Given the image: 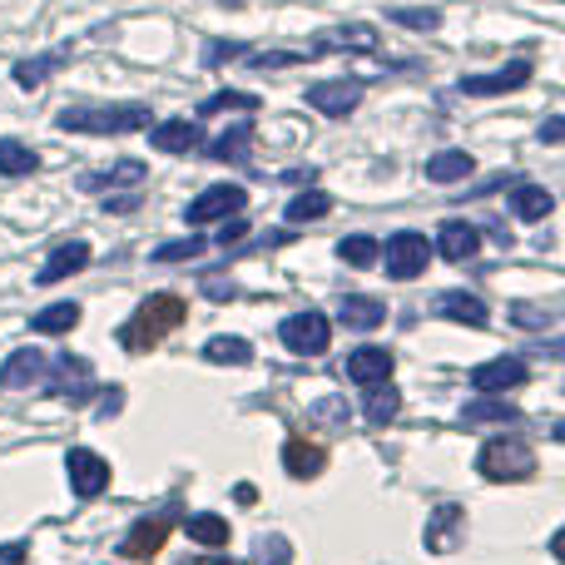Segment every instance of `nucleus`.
Segmentation results:
<instances>
[{
    "instance_id": "f257e3e1",
    "label": "nucleus",
    "mask_w": 565,
    "mask_h": 565,
    "mask_svg": "<svg viewBox=\"0 0 565 565\" xmlns=\"http://www.w3.org/2000/svg\"><path fill=\"white\" fill-rule=\"evenodd\" d=\"M179 322H184V298H179V292H149V298L135 308V318L119 328V348L149 352L159 338H169Z\"/></svg>"
},
{
    "instance_id": "f03ea898",
    "label": "nucleus",
    "mask_w": 565,
    "mask_h": 565,
    "mask_svg": "<svg viewBox=\"0 0 565 565\" xmlns=\"http://www.w3.org/2000/svg\"><path fill=\"white\" fill-rule=\"evenodd\" d=\"M60 129L65 135H135V129H149V109L145 105L60 109Z\"/></svg>"
},
{
    "instance_id": "7ed1b4c3",
    "label": "nucleus",
    "mask_w": 565,
    "mask_h": 565,
    "mask_svg": "<svg viewBox=\"0 0 565 565\" xmlns=\"http://www.w3.org/2000/svg\"><path fill=\"white\" fill-rule=\"evenodd\" d=\"M382 268H387V278L407 282V278H422L431 264V244L422 234H412V228H402V234L387 238V248H382Z\"/></svg>"
},
{
    "instance_id": "20e7f679",
    "label": "nucleus",
    "mask_w": 565,
    "mask_h": 565,
    "mask_svg": "<svg viewBox=\"0 0 565 565\" xmlns=\"http://www.w3.org/2000/svg\"><path fill=\"white\" fill-rule=\"evenodd\" d=\"M477 471L487 481H526L536 471V457H531L526 441H487V451L477 457Z\"/></svg>"
},
{
    "instance_id": "39448f33",
    "label": "nucleus",
    "mask_w": 565,
    "mask_h": 565,
    "mask_svg": "<svg viewBox=\"0 0 565 565\" xmlns=\"http://www.w3.org/2000/svg\"><path fill=\"white\" fill-rule=\"evenodd\" d=\"M278 338H282V348L298 352V358H318V352H328L332 328L322 312H292V318L278 328Z\"/></svg>"
},
{
    "instance_id": "423d86ee",
    "label": "nucleus",
    "mask_w": 565,
    "mask_h": 565,
    "mask_svg": "<svg viewBox=\"0 0 565 565\" xmlns=\"http://www.w3.org/2000/svg\"><path fill=\"white\" fill-rule=\"evenodd\" d=\"M244 209H248V189L214 184V189H204V194H199L194 204L184 209V218L194 228H204V224H218V218H228V214H244Z\"/></svg>"
},
{
    "instance_id": "0eeeda50",
    "label": "nucleus",
    "mask_w": 565,
    "mask_h": 565,
    "mask_svg": "<svg viewBox=\"0 0 565 565\" xmlns=\"http://www.w3.org/2000/svg\"><path fill=\"white\" fill-rule=\"evenodd\" d=\"M89 392H95L89 362H85V358H75V352H65V358L55 362V372H50V397L70 402V407H85Z\"/></svg>"
},
{
    "instance_id": "6e6552de",
    "label": "nucleus",
    "mask_w": 565,
    "mask_h": 565,
    "mask_svg": "<svg viewBox=\"0 0 565 565\" xmlns=\"http://www.w3.org/2000/svg\"><path fill=\"white\" fill-rule=\"evenodd\" d=\"M362 99V79H322V85H308V105L328 119H348Z\"/></svg>"
},
{
    "instance_id": "1a4fd4ad",
    "label": "nucleus",
    "mask_w": 565,
    "mask_h": 565,
    "mask_svg": "<svg viewBox=\"0 0 565 565\" xmlns=\"http://www.w3.org/2000/svg\"><path fill=\"white\" fill-rule=\"evenodd\" d=\"M65 467H70V487H75V497H99V491L109 487V461L105 457H95V451H85V447H75L65 457Z\"/></svg>"
},
{
    "instance_id": "9d476101",
    "label": "nucleus",
    "mask_w": 565,
    "mask_h": 565,
    "mask_svg": "<svg viewBox=\"0 0 565 565\" xmlns=\"http://www.w3.org/2000/svg\"><path fill=\"white\" fill-rule=\"evenodd\" d=\"M531 79V60H511V65H501L497 75H467L461 79V95L481 99V95H511V89H521Z\"/></svg>"
},
{
    "instance_id": "9b49d317",
    "label": "nucleus",
    "mask_w": 565,
    "mask_h": 565,
    "mask_svg": "<svg viewBox=\"0 0 565 565\" xmlns=\"http://www.w3.org/2000/svg\"><path fill=\"white\" fill-rule=\"evenodd\" d=\"M477 248H481V234L467 218H447V224L437 228V254L447 258V264H467V258H477Z\"/></svg>"
},
{
    "instance_id": "f8f14e48",
    "label": "nucleus",
    "mask_w": 565,
    "mask_h": 565,
    "mask_svg": "<svg viewBox=\"0 0 565 565\" xmlns=\"http://www.w3.org/2000/svg\"><path fill=\"white\" fill-rule=\"evenodd\" d=\"M149 145H154L159 154H194V149L204 145V129H199L194 119H169V125L149 129Z\"/></svg>"
},
{
    "instance_id": "ddd939ff",
    "label": "nucleus",
    "mask_w": 565,
    "mask_h": 565,
    "mask_svg": "<svg viewBox=\"0 0 565 565\" xmlns=\"http://www.w3.org/2000/svg\"><path fill=\"white\" fill-rule=\"evenodd\" d=\"M164 541H169V521L164 516H149V521H139L125 541H119V556H125V561H149V556H159V551H164Z\"/></svg>"
},
{
    "instance_id": "4468645a",
    "label": "nucleus",
    "mask_w": 565,
    "mask_h": 565,
    "mask_svg": "<svg viewBox=\"0 0 565 565\" xmlns=\"http://www.w3.org/2000/svg\"><path fill=\"white\" fill-rule=\"evenodd\" d=\"M322 467H328V451H322L318 441L288 437V447H282V471H288V477L312 481V477H322Z\"/></svg>"
},
{
    "instance_id": "2eb2a0df",
    "label": "nucleus",
    "mask_w": 565,
    "mask_h": 565,
    "mask_svg": "<svg viewBox=\"0 0 565 565\" xmlns=\"http://www.w3.org/2000/svg\"><path fill=\"white\" fill-rule=\"evenodd\" d=\"M526 382V362L521 358H497V362H487V367H477L471 372V387L477 392H511V387H521Z\"/></svg>"
},
{
    "instance_id": "dca6fc26",
    "label": "nucleus",
    "mask_w": 565,
    "mask_h": 565,
    "mask_svg": "<svg viewBox=\"0 0 565 565\" xmlns=\"http://www.w3.org/2000/svg\"><path fill=\"white\" fill-rule=\"evenodd\" d=\"M348 372L352 382H358V387H377V382H387L392 377V352L387 348H358L348 358Z\"/></svg>"
},
{
    "instance_id": "f3484780",
    "label": "nucleus",
    "mask_w": 565,
    "mask_h": 565,
    "mask_svg": "<svg viewBox=\"0 0 565 565\" xmlns=\"http://www.w3.org/2000/svg\"><path fill=\"white\" fill-rule=\"evenodd\" d=\"M45 372H50L45 352H40V348H20V352H10V358H6V372H0V382L20 392V387H35Z\"/></svg>"
},
{
    "instance_id": "a211bd4d",
    "label": "nucleus",
    "mask_w": 565,
    "mask_h": 565,
    "mask_svg": "<svg viewBox=\"0 0 565 565\" xmlns=\"http://www.w3.org/2000/svg\"><path fill=\"white\" fill-rule=\"evenodd\" d=\"M79 268H89V244H79V238H70V244H60L55 254L45 258V268H40L35 278L50 288V282H60V278H75Z\"/></svg>"
},
{
    "instance_id": "6ab92c4d",
    "label": "nucleus",
    "mask_w": 565,
    "mask_h": 565,
    "mask_svg": "<svg viewBox=\"0 0 565 565\" xmlns=\"http://www.w3.org/2000/svg\"><path fill=\"white\" fill-rule=\"evenodd\" d=\"M461 546V507H437L427 521V551L431 556H447Z\"/></svg>"
},
{
    "instance_id": "aec40b11",
    "label": "nucleus",
    "mask_w": 565,
    "mask_h": 565,
    "mask_svg": "<svg viewBox=\"0 0 565 565\" xmlns=\"http://www.w3.org/2000/svg\"><path fill=\"white\" fill-rule=\"evenodd\" d=\"M431 308H437L441 318H451V322H467V328H487V302H481L477 292L451 288V292H441Z\"/></svg>"
},
{
    "instance_id": "412c9836",
    "label": "nucleus",
    "mask_w": 565,
    "mask_h": 565,
    "mask_svg": "<svg viewBox=\"0 0 565 565\" xmlns=\"http://www.w3.org/2000/svg\"><path fill=\"white\" fill-rule=\"evenodd\" d=\"M139 179H145V164H139V159H119V164L99 169V174H85L79 189H85V194H105V189H129V184H139Z\"/></svg>"
},
{
    "instance_id": "4be33fe9",
    "label": "nucleus",
    "mask_w": 565,
    "mask_h": 565,
    "mask_svg": "<svg viewBox=\"0 0 565 565\" xmlns=\"http://www.w3.org/2000/svg\"><path fill=\"white\" fill-rule=\"evenodd\" d=\"M338 318H342V328H352V332H372L382 318H387V308H382L377 298L348 292V298H342V308H338Z\"/></svg>"
},
{
    "instance_id": "5701e85b",
    "label": "nucleus",
    "mask_w": 565,
    "mask_h": 565,
    "mask_svg": "<svg viewBox=\"0 0 565 565\" xmlns=\"http://www.w3.org/2000/svg\"><path fill=\"white\" fill-rule=\"evenodd\" d=\"M471 169H477V159H471L467 149H441V154L427 159V179H431V184H461Z\"/></svg>"
},
{
    "instance_id": "b1692460",
    "label": "nucleus",
    "mask_w": 565,
    "mask_h": 565,
    "mask_svg": "<svg viewBox=\"0 0 565 565\" xmlns=\"http://www.w3.org/2000/svg\"><path fill=\"white\" fill-rule=\"evenodd\" d=\"M402 412V392L392 387V382H377V387H367V397H362V417L372 422V427H387V422H397Z\"/></svg>"
},
{
    "instance_id": "393cba45",
    "label": "nucleus",
    "mask_w": 565,
    "mask_h": 565,
    "mask_svg": "<svg viewBox=\"0 0 565 565\" xmlns=\"http://www.w3.org/2000/svg\"><path fill=\"white\" fill-rule=\"evenodd\" d=\"M551 209H556V199H551V189H541V184H516V194H511V214L526 218V224L551 218Z\"/></svg>"
},
{
    "instance_id": "a878e982",
    "label": "nucleus",
    "mask_w": 565,
    "mask_h": 565,
    "mask_svg": "<svg viewBox=\"0 0 565 565\" xmlns=\"http://www.w3.org/2000/svg\"><path fill=\"white\" fill-rule=\"evenodd\" d=\"M248 139H254V119H238L234 129H224V135L209 145V159H224V164H244V159H248Z\"/></svg>"
},
{
    "instance_id": "bb28decb",
    "label": "nucleus",
    "mask_w": 565,
    "mask_h": 565,
    "mask_svg": "<svg viewBox=\"0 0 565 565\" xmlns=\"http://www.w3.org/2000/svg\"><path fill=\"white\" fill-rule=\"evenodd\" d=\"M40 169V154L30 145H20V139H0V174L6 179H25Z\"/></svg>"
},
{
    "instance_id": "cd10ccee",
    "label": "nucleus",
    "mask_w": 565,
    "mask_h": 565,
    "mask_svg": "<svg viewBox=\"0 0 565 565\" xmlns=\"http://www.w3.org/2000/svg\"><path fill=\"white\" fill-rule=\"evenodd\" d=\"M184 531L199 541V546H209V551H224V546H228V521H224V516H209V511L189 516Z\"/></svg>"
},
{
    "instance_id": "c85d7f7f",
    "label": "nucleus",
    "mask_w": 565,
    "mask_h": 565,
    "mask_svg": "<svg viewBox=\"0 0 565 565\" xmlns=\"http://www.w3.org/2000/svg\"><path fill=\"white\" fill-rule=\"evenodd\" d=\"M224 109H244V115H258L264 109V99L248 95V89H218V95H209L204 105H199V115H224Z\"/></svg>"
},
{
    "instance_id": "c756f323",
    "label": "nucleus",
    "mask_w": 565,
    "mask_h": 565,
    "mask_svg": "<svg viewBox=\"0 0 565 565\" xmlns=\"http://www.w3.org/2000/svg\"><path fill=\"white\" fill-rule=\"evenodd\" d=\"M204 358L218 362V367H228V362H248V358H254V342H248V338H228V332H224V338H209L204 342Z\"/></svg>"
},
{
    "instance_id": "7c9ffc66",
    "label": "nucleus",
    "mask_w": 565,
    "mask_h": 565,
    "mask_svg": "<svg viewBox=\"0 0 565 565\" xmlns=\"http://www.w3.org/2000/svg\"><path fill=\"white\" fill-rule=\"evenodd\" d=\"M65 65V55H35V60H20L15 65V85L20 89H35V85H45L55 70Z\"/></svg>"
},
{
    "instance_id": "2f4dec72",
    "label": "nucleus",
    "mask_w": 565,
    "mask_h": 565,
    "mask_svg": "<svg viewBox=\"0 0 565 565\" xmlns=\"http://www.w3.org/2000/svg\"><path fill=\"white\" fill-rule=\"evenodd\" d=\"M377 254H382L377 238H367V234H348V238L338 244V258H342L348 268H372V264H377Z\"/></svg>"
},
{
    "instance_id": "473e14b6",
    "label": "nucleus",
    "mask_w": 565,
    "mask_h": 565,
    "mask_svg": "<svg viewBox=\"0 0 565 565\" xmlns=\"http://www.w3.org/2000/svg\"><path fill=\"white\" fill-rule=\"evenodd\" d=\"M79 322V302H50V308L35 312V322L30 328L35 332H70Z\"/></svg>"
},
{
    "instance_id": "72a5a7b5",
    "label": "nucleus",
    "mask_w": 565,
    "mask_h": 565,
    "mask_svg": "<svg viewBox=\"0 0 565 565\" xmlns=\"http://www.w3.org/2000/svg\"><path fill=\"white\" fill-rule=\"evenodd\" d=\"M332 214V199L322 194V189H308V194L288 199V224H312V218Z\"/></svg>"
},
{
    "instance_id": "f704fd0d",
    "label": "nucleus",
    "mask_w": 565,
    "mask_h": 565,
    "mask_svg": "<svg viewBox=\"0 0 565 565\" xmlns=\"http://www.w3.org/2000/svg\"><path fill=\"white\" fill-rule=\"evenodd\" d=\"M254 565H292V546H288V536L268 531V536L254 546Z\"/></svg>"
},
{
    "instance_id": "c9c22d12",
    "label": "nucleus",
    "mask_w": 565,
    "mask_h": 565,
    "mask_svg": "<svg viewBox=\"0 0 565 565\" xmlns=\"http://www.w3.org/2000/svg\"><path fill=\"white\" fill-rule=\"evenodd\" d=\"M467 422H516L521 412L511 407V402H491V397H481V402H467Z\"/></svg>"
},
{
    "instance_id": "e433bc0d",
    "label": "nucleus",
    "mask_w": 565,
    "mask_h": 565,
    "mask_svg": "<svg viewBox=\"0 0 565 565\" xmlns=\"http://www.w3.org/2000/svg\"><path fill=\"white\" fill-rule=\"evenodd\" d=\"M204 238H179V244H159L154 248V264H184V258H199L204 254Z\"/></svg>"
},
{
    "instance_id": "4c0bfd02",
    "label": "nucleus",
    "mask_w": 565,
    "mask_h": 565,
    "mask_svg": "<svg viewBox=\"0 0 565 565\" xmlns=\"http://www.w3.org/2000/svg\"><path fill=\"white\" fill-rule=\"evenodd\" d=\"M392 20H397V25H407V30H437L441 25V10H431V6L407 10V6H397V10H392Z\"/></svg>"
},
{
    "instance_id": "58836bf2",
    "label": "nucleus",
    "mask_w": 565,
    "mask_h": 565,
    "mask_svg": "<svg viewBox=\"0 0 565 565\" xmlns=\"http://www.w3.org/2000/svg\"><path fill=\"white\" fill-rule=\"evenodd\" d=\"M312 60V50H268V55H248L254 70H282V65H302Z\"/></svg>"
},
{
    "instance_id": "ea45409f",
    "label": "nucleus",
    "mask_w": 565,
    "mask_h": 565,
    "mask_svg": "<svg viewBox=\"0 0 565 565\" xmlns=\"http://www.w3.org/2000/svg\"><path fill=\"white\" fill-rule=\"evenodd\" d=\"M139 209V194H119V199H105V214H135Z\"/></svg>"
},
{
    "instance_id": "a19ab883",
    "label": "nucleus",
    "mask_w": 565,
    "mask_h": 565,
    "mask_svg": "<svg viewBox=\"0 0 565 565\" xmlns=\"http://www.w3.org/2000/svg\"><path fill=\"white\" fill-rule=\"evenodd\" d=\"M234 55H244V45H209V65H224V60H234Z\"/></svg>"
},
{
    "instance_id": "79ce46f5",
    "label": "nucleus",
    "mask_w": 565,
    "mask_h": 565,
    "mask_svg": "<svg viewBox=\"0 0 565 565\" xmlns=\"http://www.w3.org/2000/svg\"><path fill=\"white\" fill-rule=\"evenodd\" d=\"M248 234V224H244V218H234V224H224V228H218V244H238V238H244Z\"/></svg>"
},
{
    "instance_id": "37998d69",
    "label": "nucleus",
    "mask_w": 565,
    "mask_h": 565,
    "mask_svg": "<svg viewBox=\"0 0 565 565\" xmlns=\"http://www.w3.org/2000/svg\"><path fill=\"white\" fill-rule=\"evenodd\" d=\"M234 501H238V507H258V487H254V481H238Z\"/></svg>"
},
{
    "instance_id": "c03bdc74",
    "label": "nucleus",
    "mask_w": 565,
    "mask_h": 565,
    "mask_svg": "<svg viewBox=\"0 0 565 565\" xmlns=\"http://www.w3.org/2000/svg\"><path fill=\"white\" fill-rule=\"evenodd\" d=\"M119 402H125V392H119V387H109V392H105V402H99V417H115V412H119Z\"/></svg>"
},
{
    "instance_id": "a18cd8bd",
    "label": "nucleus",
    "mask_w": 565,
    "mask_h": 565,
    "mask_svg": "<svg viewBox=\"0 0 565 565\" xmlns=\"http://www.w3.org/2000/svg\"><path fill=\"white\" fill-rule=\"evenodd\" d=\"M561 135H565L561 119H546V125H541V139H546V145H561Z\"/></svg>"
},
{
    "instance_id": "49530a36",
    "label": "nucleus",
    "mask_w": 565,
    "mask_h": 565,
    "mask_svg": "<svg viewBox=\"0 0 565 565\" xmlns=\"http://www.w3.org/2000/svg\"><path fill=\"white\" fill-rule=\"evenodd\" d=\"M0 561H6V565H20V561H25V546H0Z\"/></svg>"
},
{
    "instance_id": "de8ad7c7",
    "label": "nucleus",
    "mask_w": 565,
    "mask_h": 565,
    "mask_svg": "<svg viewBox=\"0 0 565 565\" xmlns=\"http://www.w3.org/2000/svg\"><path fill=\"white\" fill-rule=\"evenodd\" d=\"M184 565H228V561H184Z\"/></svg>"
},
{
    "instance_id": "09e8293b",
    "label": "nucleus",
    "mask_w": 565,
    "mask_h": 565,
    "mask_svg": "<svg viewBox=\"0 0 565 565\" xmlns=\"http://www.w3.org/2000/svg\"><path fill=\"white\" fill-rule=\"evenodd\" d=\"M224 6H238V0H224Z\"/></svg>"
}]
</instances>
